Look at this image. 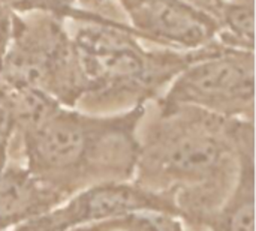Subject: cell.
Wrapping results in <instances>:
<instances>
[{"label":"cell","mask_w":256,"mask_h":231,"mask_svg":"<svg viewBox=\"0 0 256 231\" xmlns=\"http://www.w3.org/2000/svg\"><path fill=\"white\" fill-rule=\"evenodd\" d=\"M250 123L192 107L165 111L141 141L132 182L174 194L183 224L200 227L236 185L238 141Z\"/></svg>","instance_id":"1"},{"label":"cell","mask_w":256,"mask_h":231,"mask_svg":"<svg viewBox=\"0 0 256 231\" xmlns=\"http://www.w3.org/2000/svg\"><path fill=\"white\" fill-rule=\"evenodd\" d=\"M142 116V104L102 117L58 105L36 126L16 132L22 165L66 200L93 185L130 182L141 149L136 128Z\"/></svg>","instance_id":"2"},{"label":"cell","mask_w":256,"mask_h":231,"mask_svg":"<svg viewBox=\"0 0 256 231\" xmlns=\"http://www.w3.org/2000/svg\"><path fill=\"white\" fill-rule=\"evenodd\" d=\"M254 57L214 56L188 68L164 99V113L192 107L226 119L254 120Z\"/></svg>","instance_id":"3"},{"label":"cell","mask_w":256,"mask_h":231,"mask_svg":"<svg viewBox=\"0 0 256 231\" xmlns=\"http://www.w3.org/2000/svg\"><path fill=\"white\" fill-rule=\"evenodd\" d=\"M134 212L165 213L182 219L171 192H156L135 182H106L88 186L48 213L10 231H74Z\"/></svg>","instance_id":"4"},{"label":"cell","mask_w":256,"mask_h":231,"mask_svg":"<svg viewBox=\"0 0 256 231\" xmlns=\"http://www.w3.org/2000/svg\"><path fill=\"white\" fill-rule=\"evenodd\" d=\"M80 68L93 86L140 84L148 75L144 56L129 42L110 33H86L78 41Z\"/></svg>","instance_id":"5"},{"label":"cell","mask_w":256,"mask_h":231,"mask_svg":"<svg viewBox=\"0 0 256 231\" xmlns=\"http://www.w3.org/2000/svg\"><path fill=\"white\" fill-rule=\"evenodd\" d=\"M64 200L22 164L8 162L0 173V231H10L36 219Z\"/></svg>","instance_id":"6"},{"label":"cell","mask_w":256,"mask_h":231,"mask_svg":"<svg viewBox=\"0 0 256 231\" xmlns=\"http://www.w3.org/2000/svg\"><path fill=\"white\" fill-rule=\"evenodd\" d=\"M254 123L238 141V176L225 203L200 227L208 231H255V147Z\"/></svg>","instance_id":"7"},{"label":"cell","mask_w":256,"mask_h":231,"mask_svg":"<svg viewBox=\"0 0 256 231\" xmlns=\"http://www.w3.org/2000/svg\"><path fill=\"white\" fill-rule=\"evenodd\" d=\"M142 24L154 35L186 47H198L210 36L208 24L196 12L172 0L148 3Z\"/></svg>","instance_id":"8"},{"label":"cell","mask_w":256,"mask_h":231,"mask_svg":"<svg viewBox=\"0 0 256 231\" xmlns=\"http://www.w3.org/2000/svg\"><path fill=\"white\" fill-rule=\"evenodd\" d=\"M74 231H188L183 221L154 212H134L124 216L90 224Z\"/></svg>","instance_id":"9"},{"label":"cell","mask_w":256,"mask_h":231,"mask_svg":"<svg viewBox=\"0 0 256 231\" xmlns=\"http://www.w3.org/2000/svg\"><path fill=\"white\" fill-rule=\"evenodd\" d=\"M16 135V117L10 93L0 89V173L9 162V147Z\"/></svg>","instance_id":"10"},{"label":"cell","mask_w":256,"mask_h":231,"mask_svg":"<svg viewBox=\"0 0 256 231\" xmlns=\"http://www.w3.org/2000/svg\"><path fill=\"white\" fill-rule=\"evenodd\" d=\"M230 27L240 35L242 38H248L249 42H254V12L252 8L246 6H232L226 12Z\"/></svg>","instance_id":"11"},{"label":"cell","mask_w":256,"mask_h":231,"mask_svg":"<svg viewBox=\"0 0 256 231\" xmlns=\"http://www.w3.org/2000/svg\"><path fill=\"white\" fill-rule=\"evenodd\" d=\"M4 3H9V5H16V3H21L24 0H3Z\"/></svg>","instance_id":"12"}]
</instances>
